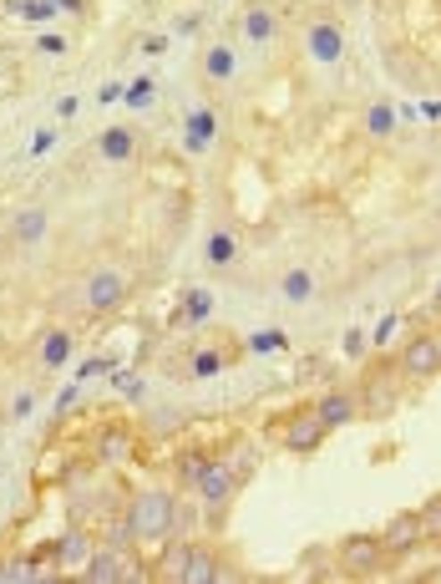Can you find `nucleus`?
Instances as JSON below:
<instances>
[{
    "label": "nucleus",
    "instance_id": "1",
    "mask_svg": "<svg viewBox=\"0 0 441 584\" xmlns=\"http://www.w3.org/2000/svg\"><path fill=\"white\" fill-rule=\"evenodd\" d=\"M173 508L178 498L162 488H142L132 493V504H127V538L142 544V549H153V544H168L173 538Z\"/></svg>",
    "mask_w": 441,
    "mask_h": 584
},
{
    "label": "nucleus",
    "instance_id": "2",
    "mask_svg": "<svg viewBox=\"0 0 441 584\" xmlns=\"http://www.w3.org/2000/svg\"><path fill=\"white\" fill-rule=\"evenodd\" d=\"M81 300H87V310L92 316H112V310H122L127 300V275L112 265H96L87 280H81Z\"/></svg>",
    "mask_w": 441,
    "mask_h": 584
},
{
    "label": "nucleus",
    "instance_id": "3",
    "mask_svg": "<svg viewBox=\"0 0 441 584\" xmlns=\"http://www.w3.org/2000/svg\"><path fill=\"white\" fill-rule=\"evenodd\" d=\"M335 559H340V569H345V574H380L391 554H386L380 534H350V538H340Z\"/></svg>",
    "mask_w": 441,
    "mask_h": 584
},
{
    "label": "nucleus",
    "instance_id": "4",
    "mask_svg": "<svg viewBox=\"0 0 441 584\" xmlns=\"http://www.w3.org/2000/svg\"><path fill=\"white\" fill-rule=\"evenodd\" d=\"M395 366H401V377L406 381H421V377H437L441 371V335L431 331H416L401 346V356H395Z\"/></svg>",
    "mask_w": 441,
    "mask_h": 584
},
{
    "label": "nucleus",
    "instance_id": "5",
    "mask_svg": "<svg viewBox=\"0 0 441 584\" xmlns=\"http://www.w3.org/2000/svg\"><path fill=\"white\" fill-rule=\"evenodd\" d=\"M234 488H238V468L234 462H223V458H208L204 478L193 483V493H198V504L204 508H223L229 498H234Z\"/></svg>",
    "mask_w": 441,
    "mask_h": 584
},
{
    "label": "nucleus",
    "instance_id": "6",
    "mask_svg": "<svg viewBox=\"0 0 441 584\" xmlns=\"http://www.w3.org/2000/svg\"><path fill=\"white\" fill-rule=\"evenodd\" d=\"M304 51H310V62H320V66L345 62V31H340L335 21H315V26H304Z\"/></svg>",
    "mask_w": 441,
    "mask_h": 584
},
{
    "label": "nucleus",
    "instance_id": "7",
    "mask_svg": "<svg viewBox=\"0 0 441 584\" xmlns=\"http://www.w3.org/2000/svg\"><path fill=\"white\" fill-rule=\"evenodd\" d=\"M71 351H77V335L66 331V326H51V331L41 335V346H36V371L56 377L62 366H71Z\"/></svg>",
    "mask_w": 441,
    "mask_h": 584
},
{
    "label": "nucleus",
    "instance_id": "8",
    "mask_svg": "<svg viewBox=\"0 0 441 584\" xmlns=\"http://www.w3.org/2000/svg\"><path fill=\"white\" fill-rule=\"evenodd\" d=\"M315 417L325 422V432H335V427H350L355 417H365L361 411V392H325L315 402Z\"/></svg>",
    "mask_w": 441,
    "mask_h": 584
},
{
    "label": "nucleus",
    "instance_id": "9",
    "mask_svg": "<svg viewBox=\"0 0 441 584\" xmlns=\"http://www.w3.org/2000/svg\"><path fill=\"white\" fill-rule=\"evenodd\" d=\"M77 574H81V580H92V584H117V580H132L137 564H127L117 549H92V559H87Z\"/></svg>",
    "mask_w": 441,
    "mask_h": 584
},
{
    "label": "nucleus",
    "instance_id": "10",
    "mask_svg": "<svg viewBox=\"0 0 441 584\" xmlns=\"http://www.w3.org/2000/svg\"><path fill=\"white\" fill-rule=\"evenodd\" d=\"M320 443H325V422L315 417V407L295 411L289 427H284V447H289V453H315Z\"/></svg>",
    "mask_w": 441,
    "mask_h": 584
},
{
    "label": "nucleus",
    "instance_id": "11",
    "mask_svg": "<svg viewBox=\"0 0 441 584\" xmlns=\"http://www.w3.org/2000/svg\"><path fill=\"white\" fill-rule=\"evenodd\" d=\"M421 519L416 513H395V519H386V529H380V544H386V554H411L416 544H421Z\"/></svg>",
    "mask_w": 441,
    "mask_h": 584
},
{
    "label": "nucleus",
    "instance_id": "12",
    "mask_svg": "<svg viewBox=\"0 0 441 584\" xmlns=\"http://www.w3.org/2000/svg\"><path fill=\"white\" fill-rule=\"evenodd\" d=\"M51 229V214L41 204H26L16 208V219H11V244H21V250H31V244H41Z\"/></svg>",
    "mask_w": 441,
    "mask_h": 584
},
{
    "label": "nucleus",
    "instance_id": "13",
    "mask_svg": "<svg viewBox=\"0 0 441 584\" xmlns=\"http://www.w3.org/2000/svg\"><path fill=\"white\" fill-rule=\"evenodd\" d=\"M395 377H401V366H391V377L386 371H376V377L361 386V411H395V402H401V392H395Z\"/></svg>",
    "mask_w": 441,
    "mask_h": 584
},
{
    "label": "nucleus",
    "instance_id": "14",
    "mask_svg": "<svg viewBox=\"0 0 441 584\" xmlns=\"http://www.w3.org/2000/svg\"><path fill=\"white\" fill-rule=\"evenodd\" d=\"M92 549H96V544H92L87 529H66V534L51 544V559H56L62 569H81L87 559H92Z\"/></svg>",
    "mask_w": 441,
    "mask_h": 584
},
{
    "label": "nucleus",
    "instance_id": "15",
    "mask_svg": "<svg viewBox=\"0 0 441 584\" xmlns=\"http://www.w3.org/2000/svg\"><path fill=\"white\" fill-rule=\"evenodd\" d=\"M238 31H244V41H249V47H269V41H279V16H274L269 5H249Z\"/></svg>",
    "mask_w": 441,
    "mask_h": 584
},
{
    "label": "nucleus",
    "instance_id": "16",
    "mask_svg": "<svg viewBox=\"0 0 441 584\" xmlns=\"http://www.w3.org/2000/svg\"><path fill=\"white\" fill-rule=\"evenodd\" d=\"M198 66H204V77L219 81V87H223V81H234V77H238V51H234V41H213V47L204 51V62H198Z\"/></svg>",
    "mask_w": 441,
    "mask_h": 584
},
{
    "label": "nucleus",
    "instance_id": "17",
    "mask_svg": "<svg viewBox=\"0 0 441 584\" xmlns=\"http://www.w3.org/2000/svg\"><path fill=\"white\" fill-rule=\"evenodd\" d=\"M213 132H219V117H213V107H193L188 123H183V148H188V153H208Z\"/></svg>",
    "mask_w": 441,
    "mask_h": 584
},
{
    "label": "nucleus",
    "instance_id": "18",
    "mask_svg": "<svg viewBox=\"0 0 441 584\" xmlns=\"http://www.w3.org/2000/svg\"><path fill=\"white\" fill-rule=\"evenodd\" d=\"M96 153H102V163H132V153H137V138H132V127H102V138H96Z\"/></svg>",
    "mask_w": 441,
    "mask_h": 584
},
{
    "label": "nucleus",
    "instance_id": "19",
    "mask_svg": "<svg viewBox=\"0 0 441 584\" xmlns=\"http://www.w3.org/2000/svg\"><path fill=\"white\" fill-rule=\"evenodd\" d=\"M223 580V559L208 544H193V559H188V574H183V584H213Z\"/></svg>",
    "mask_w": 441,
    "mask_h": 584
},
{
    "label": "nucleus",
    "instance_id": "20",
    "mask_svg": "<svg viewBox=\"0 0 441 584\" xmlns=\"http://www.w3.org/2000/svg\"><path fill=\"white\" fill-rule=\"evenodd\" d=\"M315 290H320V284H315V275H310V269H304V265L284 269V280H279V295H284V300H289V305H310V300H315Z\"/></svg>",
    "mask_w": 441,
    "mask_h": 584
},
{
    "label": "nucleus",
    "instance_id": "21",
    "mask_svg": "<svg viewBox=\"0 0 441 584\" xmlns=\"http://www.w3.org/2000/svg\"><path fill=\"white\" fill-rule=\"evenodd\" d=\"M204 259H208L213 269L238 265V234H234V229H213V234H208V244H204Z\"/></svg>",
    "mask_w": 441,
    "mask_h": 584
},
{
    "label": "nucleus",
    "instance_id": "22",
    "mask_svg": "<svg viewBox=\"0 0 441 584\" xmlns=\"http://www.w3.org/2000/svg\"><path fill=\"white\" fill-rule=\"evenodd\" d=\"M188 559H193V544L183 534H173L168 538V549H162V559H158L162 580H183V574H188Z\"/></svg>",
    "mask_w": 441,
    "mask_h": 584
},
{
    "label": "nucleus",
    "instance_id": "23",
    "mask_svg": "<svg viewBox=\"0 0 441 584\" xmlns=\"http://www.w3.org/2000/svg\"><path fill=\"white\" fill-rule=\"evenodd\" d=\"M213 316V295H208L204 284H188L183 290V326H204Z\"/></svg>",
    "mask_w": 441,
    "mask_h": 584
},
{
    "label": "nucleus",
    "instance_id": "24",
    "mask_svg": "<svg viewBox=\"0 0 441 584\" xmlns=\"http://www.w3.org/2000/svg\"><path fill=\"white\" fill-rule=\"evenodd\" d=\"M127 447H132V432H127V427H107V437L96 443V458H102V462H122Z\"/></svg>",
    "mask_w": 441,
    "mask_h": 584
},
{
    "label": "nucleus",
    "instance_id": "25",
    "mask_svg": "<svg viewBox=\"0 0 441 584\" xmlns=\"http://www.w3.org/2000/svg\"><path fill=\"white\" fill-rule=\"evenodd\" d=\"M395 107L391 102H376V107H365V132H370V138H391L395 132Z\"/></svg>",
    "mask_w": 441,
    "mask_h": 584
},
{
    "label": "nucleus",
    "instance_id": "26",
    "mask_svg": "<svg viewBox=\"0 0 441 584\" xmlns=\"http://www.w3.org/2000/svg\"><path fill=\"white\" fill-rule=\"evenodd\" d=\"M153 97H158V77H137V81H127L122 102L132 112H142V107H153Z\"/></svg>",
    "mask_w": 441,
    "mask_h": 584
},
{
    "label": "nucleus",
    "instance_id": "27",
    "mask_svg": "<svg viewBox=\"0 0 441 584\" xmlns=\"http://www.w3.org/2000/svg\"><path fill=\"white\" fill-rule=\"evenodd\" d=\"M188 371H193V377H198V381L219 377V371H223V351H219V346H204V351H198V356H193V366H188Z\"/></svg>",
    "mask_w": 441,
    "mask_h": 584
},
{
    "label": "nucleus",
    "instance_id": "28",
    "mask_svg": "<svg viewBox=\"0 0 441 584\" xmlns=\"http://www.w3.org/2000/svg\"><path fill=\"white\" fill-rule=\"evenodd\" d=\"M416 519H421V534L426 538H441V493H437V498H426V504L416 508Z\"/></svg>",
    "mask_w": 441,
    "mask_h": 584
},
{
    "label": "nucleus",
    "instance_id": "29",
    "mask_svg": "<svg viewBox=\"0 0 441 584\" xmlns=\"http://www.w3.org/2000/svg\"><path fill=\"white\" fill-rule=\"evenodd\" d=\"M56 5H62V0H16L11 11L26 16V21H46V16H56Z\"/></svg>",
    "mask_w": 441,
    "mask_h": 584
},
{
    "label": "nucleus",
    "instance_id": "30",
    "mask_svg": "<svg viewBox=\"0 0 441 584\" xmlns=\"http://www.w3.org/2000/svg\"><path fill=\"white\" fill-rule=\"evenodd\" d=\"M31 411H36V392H31V386H21V392H11V407H5V417H11V422H26Z\"/></svg>",
    "mask_w": 441,
    "mask_h": 584
},
{
    "label": "nucleus",
    "instance_id": "31",
    "mask_svg": "<svg viewBox=\"0 0 441 584\" xmlns=\"http://www.w3.org/2000/svg\"><path fill=\"white\" fill-rule=\"evenodd\" d=\"M395 331H401V316H380V320H376V331H370V346L386 351V346L395 341Z\"/></svg>",
    "mask_w": 441,
    "mask_h": 584
},
{
    "label": "nucleus",
    "instance_id": "32",
    "mask_svg": "<svg viewBox=\"0 0 441 584\" xmlns=\"http://www.w3.org/2000/svg\"><path fill=\"white\" fill-rule=\"evenodd\" d=\"M204 468H208V458H178V483H183V488H193V483L204 478Z\"/></svg>",
    "mask_w": 441,
    "mask_h": 584
},
{
    "label": "nucleus",
    "instance_id": "33",
    "mask_svg": "<svg viewBox=\"0 0 441 584\" xmlns=\"http://www.w3.org/2000/svg\"><path fill=\"white\" fill-rule=\"evenodd\" d=\"M112 381H117V392H127V396H142V381H137V371H112Z\"/></svg>",
    "mask_w": 441,
    "mask_h": 584
},
{
    "label": "nucleus",
    "instance_id": "34",
    "mask_svg": "<svg viewBox=\"0 0 441 584\" xmlns=\"http://www.w3.org/2000/svg\"><path fill=\"white\" fill-rule=\"evenodd\" d=\"M36 47L46 51V56H66V36H56V31H46V36H36Z\"/></svg>",
    "mask_w": 441,
    "mask_h": 584
},
{
    "label": "nucleus",
    "instance_id": "35",
    "mask_svg": "<svg viewBox=\"0 0 441 584\" xmlns=\"http://www.w3.org/2000/svg\"><path fill=\"white\" fill-rule=\"evenodd\" d=\"M370 351V335L365 331H345V356H365Z\"/></svg>",
    "mask_w": 441,
    "mask_h": 584
},
{
    "label": "nucleus",
    "instance_id": "36",
    "mask_svg": "<svg viewBox=\"0 0 441 584\" xmlns=\"http://www.w3.org/2000/svg\"><path fill=\"white\" fill-rule=\"evenodd\" d=\"M284 346V335L279 331H269V335H249V351H279Z\"/></svg>",
    "mask_w": 441,
    "mask_h": 584
},
{
    "label": "nucleus",
    "instance_id": "37",
    "mask_svg": "<svg viewBox=\"0 0 441 584\" xmlns=\"http://www.w3.org/2000/svg\"><path fill=\"white\" fill-rule=\"evenodd\" d=\"M122 92H127L122 81H112V87H102V92H96V102H102V107H107V102H122Z\"/></svg>",
    "mask_w": 441,
    "mask_h": 584
},
{
    "label": "nucleus",
    "instance_id": "38",
    "mask_svg": "<svg viewBox=\"0 0 441 584\" xmlns=\"http://www.w3.org/2000/svg\"><path fill=\"white\" fill-rule=\"evenodd\" d=\"M56 117H62V123L66 117H77V97H62V102H56Z\"/></svg>",
    "mask_w": 441,
    "mask_h": 584
},
{
    "label": "nucleus",
    "instance_id": "39",
    "mask_svg": "<svg viewBox=\"0 0 441 584\" xmlns=\"http://www.w3.org/2000/svg\"><path fill=\"white\" fill-rule=\"evenodd\" d=\"M431 305H437V310H441V284H437V290H431Z\"/></svg>",
    "mask_w": 441,
    "mask_h": 584
}]
</instances>
